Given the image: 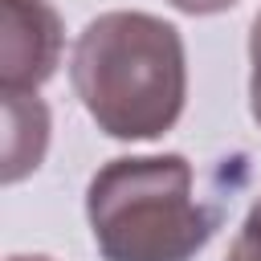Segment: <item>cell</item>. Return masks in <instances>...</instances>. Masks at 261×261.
<instances>
[{"label": "cell", "mask_w": 261, "mask_h": 261, "mask_svg": "<svg viewBox=\"0 0 261 261\" xmlns=\"http://www.w3.org/2000/svg\"><path fill=\"white\" fill-rule=\"evenodd\" d=\"M8 261H53V257H45V253H33V257H24V253H16V257H8Z\"/></svg>", "instance_id": "ba28073f"}, {"label": "cell", "mask_w": 261, "mask_h": 261, "mask_svg": "<svg viewBox=\"0 0 261 261\" xmlns=\"http://www.w3.org/2000/svg\"><path fill=\"white\" fill-rule=\"evenodd\" d=\"M249 61H253V77H249V106H253V118L261 126V12L253 20V33H249Z\"/></svg>", "instance_id": "8992f818"}, {"label": "cell", "mask_w": 261, "mask_h": 261, "mask_svg": "<svg viewBox=\"0 0 261 261\" xmlns=\"http://www.w3.org/2000/svg\"><path fill=\"white\" fill-rule=\"evenodd\" d=\"M228 200L196 196L184 155H122L94 171L86 216L106 261H192L216 237Z\"/></svg>", "instance_id": "7a4b0ae2"}, {"label": "cell", "mask_w": 261, "mask_h": 261, "mask_svg": "<svg viewBox=\"0 0 261 261\" xmlns=\"http://www.w3.org/2000/svg\"><path fill=\"white\" fill-rule=\"evenodd\" d=\"M167 4L188 12V16H216V12H228L237 0H167Z\"/></svg>", "instance_id": "52a82bcc"}, {"label": "cell", "mask_w": 261, "mask_h": 261, "mask_svg": "<svg viewBox=\"0 0 261 261\" xmlns=\"http://www.w3.org/2000/svg\"><path fill=\"white\" fill-rule=\"evenodd\" d=\"M49 147V110L37 94H4V184L33 175Z\"/></svg>", "instance_id": "277c9868"}, {"label": "cell", "mask_w": 261, "mask_h": 261, "mask_svg": "<svg viewBox=\"0 0 261 261\" xmlns=\"http://www.w3.org/2000/svg\"><path fill=\"white\" fill-rule=\"evenodd\" d=\"M61 61V16L49 0H0V94H37Z\"/></svg>", "instance_id": "3957f363"}, {"label": "cell", "mask_w": 261, "mask_h": 261, "mask_svg": "<svg viewBox=\"0 0 261 261\" xmlns=\"http://www.w3.org/2000/svg\"><path fill=\"white\" fill-rule=\"evenodd\" d=\"M224 261H261V196L253 200V208H249L237 241L228 245V257Z\"/></svg>", "instance_id": "5b68a950"}, {"label": "cell", "mask_w": 261, "mask_h": 261, "mask_svg": "<svg viewBox=\"0 0 261 261\" xmlns=\"http://www.w3.org/2000/svg\"><path fill=\"white\" fill-rule=\"evenodd\" d=\"M69 82L110 139H159L175 126L188 98L184 37L151 12H102L73 41Z\"/></svg>", "instance_id": "6da1fadb"}]
</instances>
